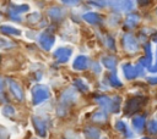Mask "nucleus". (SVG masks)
Returning a JSON list of instances; mask_svg holds the SVG:
<instances>
[{"mask_svg":"<svg viewBox=\"0 0 157 139\" xmlns=\"http://www.w3.org/2000/svg\"><path fill=\"white\" fill-rule=\"evenodd\" d=\"M77 100V94L74 89L69 88L66 90L63 91L61 96H60V100H59V105H58V115L60 116H64L66 115L67 110L70 106H72Z\"/></svg>","mask_w":157,"mask_h":139,"instance_id":"1","label":"nucleus"},{"mask_svg":"<svg viewBox=\"0 0 157 139\" xmlns=\"http://www.w3.org/2000/svg\"><path fill=\"white\" fill-rule=\"evenodd\" d=\"M96 102L105 111V112H112V113H117L120 110V102L121 99L119 96H114V98H109L107 95H99L94 98Z\"/></svg>","mask_w":157,"mask_h":139,"instance_id":"2","label":"nucleus"},{"mask_svg":"<svg viewBox=\"0 0 157 139\" xmlns=\"http://www.w3.org/2000/svg\"><path fill=\"white\" fill-rule=\"evenodd\" d=\"M32 104L39 105L50 98V89L45 84H36L32 88Z\"/></svg>","mask_w":157,"mask_h":139,"instance_id":"3","label":"nucleus"},{"mask_svg":"<svg viewBox=\"0 0 157 139\" xmlns=\"http://www.w3.org/2000/svg\"><path fill=\"white\" fill-rule=\"evenodd\" d=\"M38 44L43 50L49 51L55 44V35L49 30H43L38 35Z\"/></svg>","mask_w":157,"mask_h":139,"instance_id":"4","label":"nucleus"},{"mask_svg":"<svg viewBox=\"0 0 157 139\" xmlns=\"http://www.w3.org/2000/svg\"><path fill=\"white\" fill-rule=\"evenodd\" d=\"M145 102V98L142 96H134V98H130L128 101H126V105H125V113L126 115H132L135 113L136 111H139L142 105Z\"/></svg>","mask_w":157,"mask_h":139,"instance_id":"5","label":"nucleus"},{"mask_svg":"<svg viewBox=\"0 0 157 139\" xmlns=\"http://www.w3.org/2000/svg\"><path fill=\"white\" fill-rule=\"evenodd\" d=\"M71 55H72V49L70 46H60V48L55 49V51L53 54L55 61L59 63H66L70 60Z\"/></svg>","mask_w":157,"mask_h":139,"instance_id":"6","label":"nucleus"},{"mask_svg":"<svg viewBox=\"0 0 157 139\" xmlns=\"http://www.w3.org/2000/svg\"><path fill=\"white\" fill-rule=\"evenodd\" d=\"M142 66L139 63L137 66H132L131 63H124L121 70H123V73L125 76L126 79H134L136 78L137 76H140V73L142 72Z\"/></svg>","mask_w":157,"mask_h":139,"instance_id":"7","label":"nucleus"},{"mask_svg":"<svg viewBox=\"0 0 157 139\" xmlns=\"http://www.w3.org/2000/svg\"><path fill=\"white\" fill-rule=\"evenodd\" d=\"M5 80L7 83V88L11 91V94L13 95V98L16 100H18V101H22L23 100V90L20 87V84L15 79H12V78H6Z\"/></svg>","mask_w":157,"mask_h":139,"instance_id":"8","label":"nucleus"},{"mask_svg":"<svg viewBox=\"0 0 157 139\" xmlns=\"http://www.w3.org/2000/svg\"><path fill=\"white\" fill-rule=\"evenodd\" d=\"M123 45H124V49H125L128 52H136V51L139 50L137 39H136L132 34H129V33H126V34L123 37Z\"/></svg>","mask_w":157,"mask_h":139,"instance_id":"9","label":"nucleus"},{"mask_svg":"<svg viewBox=\"0 0 157 139\" xmlns=\"http://www.w3.org/2000/svg\"><path fill=\"white\" fill-rule=\"evenodd\" d=\"M109 5H113L112 7L118 10V11H123V12H129L131 10H134L135 7V2L134 1H109Z\"/></svg>","mask_w":157,"mask_h":139,"instance_id":"10","label":"nucleus"},{"mask_svg":"<svg viewBox=\"0 0 157 139\" xmlns=\"http://www.w3.org/2000/svg\"><path fill=\"white\" fill-rule=\"evenodd\" d=\"M32 122H33V126L36 128L37 134L39 137H42V138L47 137V124H45V122L38 116H33L32 117Z\"/></svg>","mask_w":157,"mask_h":139,"instance_id":"11","label":"nucleus"},{"mask_svg":"<svg viewBox=\"0 0 157 139\" xmlns=\"http://www.w3.org/2000/svg\"><path fill=\"white\" fill-rule=\"evenodd\" d=\"M29 10V6L27 4H22V5H16V6H10L9 7V16L12 18V20H16V21H21L18 20L16 16L23 13V12H27Z\"/></svg>","mask_w":157,"mask_h":139,"instance_id":"12","label":"nucleus"},{"mask_svg":"<svg viewBox=\"0 0 157 139\" xmlns=\"http://www.w3.org/2000/svg\"><path fill=\"white\" fill-rule=\"evenodd\" d=\"M88 63H90V61H88L87 56L78 55V56L75 57V60L72 62V68L75 71H83V70H86L88 67Z\"/></svg>","mask_w":157,"mask_h":139,"instance_id":"13","label":"nucleus"},{"mask_svg":"<svg viewBox=\"0 0 157 139\" xmlns=\"http://www.w3.org/2000/svg\"><path fill=\"white\" fill-rule=\"evenodd\" d=\"M145 51H146V57H142L139 63H140L142 67H147L148 70H151V67H152L153 65H152V52H151V44H150V43L146 44Z\"/></svg>","mask_w":157,"mask_h":139,"instance_id":"14","label":"nucleus"},{"mask_svg":"<svg viewBox=\"0 0 157 139\" xmlns=\"http://www.w3.org/2000/svg\"><path fill=\"white\" fill-rule=\"evenodd\" d=\"M82 18H83V21H86V22L90 23V24H97V23H99V22L102 21L101 16H99L98 13L93 12V11H90V12L83 13V15H82Z\"/></svg>","mask_w":157,"mask_h":139,"instance_id":"15","label":"nucleus"},{"mask_svg":"<svg viewBox=\"0 0 157 139\" xmlns=\"http://www.w3.org/2000/svg\"><path fill=\"white\" fill-rule=\"evenodd\" d=\"M115 129H117L118 132L123 133L126 138H132V137H134L132 132L129 129L128 124H126L124 121H117V122H115Z\"/></svg>","mask_w":157,"mask_h":139,"instance_id":"16","label":"nucleus"},{"mask_svg":"<svg viewBox=\"0 0 157 139\" xmlns=\"http://www.w3.org/2000/svg\"><path fill=\"white\" fill-rule=\"evenodd\" d=\"M48 15H49V17L52 20L59 21V20H61L64 17V10L61 7H59V6H54V7H50L48 10Z\"/></svg>","mask_w":157,"mask_h":139,"instance_id":"17","label":"nucleus"},{"mask_svg":"<svg viewBox=\"0 0 157 139\" xmlns=\"http://www.w3.org/2000/svg\"><path fill=\"white\" fill-rule=\"evenodd\" d=\"M0 30L2 34H6V35H15V37H18L21 35V30L13 26H9V24H2L0 27Z\"/></svg>","mask_w":157,"mask_h":139,"instance_id":"18","label":"nucleus"},{"mask_svg":"<svg viewBox=\"0 0 157 139\" xmlns=\"http://www.w3.org/2000/svg\"><path fill=\"white\" fill-rule=\"evenodd\" d=\"M145 123H146V121H145L144 116H134L132 119H131V124H132L134 129L137 130V132H141L144 129Z\"/></svg>","mask_w":157,"mask_h":139,"instance_id":"19","label":"nucleus"},{"mask_svg":"<svg viewBox=\"0 0 157 139\" xmlns=\"http://www.w3.org/2000/svg\"><path fill=\"white\" fill-rule=\"evenodd\" d=\"M140 22V16L137 13H130L125 18V27L126 28H134Z\"/></svg>","mask_w":157,"mask_h":139,"instance_id":"20","label":"nucleus"},{"mask_svg":"<svg viewBox=\"0 0 157 139\" xmlns=\"http://www.w3.org/2000/svg\"><path fill=\"white\" fill-rule=\"evenodd\" d=\"M101 62H102V65H103L105 68L112 70V71L117 67V60H115V57H113V56H103L102 60H101Z\"/></svg>","mask_w":157,"mask_h":139,"instance_id":"21","label":"nucleus"},{"mask_svg":"<svg viewBox=\"0 0 157 139\" xmlns=\"http://www.w3.org/2000/svg\"><path fill=\"white\" fill-rule=\"evenodd\" d=\"M85 134L88 137V139H99V130L96 127H86L85 128Z\"/></svg>","mask_w":157,"mask_h":139,"instance_id":"22","label":"nucleus"},{"mask_svg":"<svg viewBox=\"0 0 157 139\" xmlns=\"http://www.w3.org/2000/svg\"><path fill=\"white\" fill-rule=\"evenodd\" d=\"M108 82H109V84H110L112 87H114V88H120V87L123 85V83L120 82V79L118 78V74H117L115 72H112V73L108 76Z\"/></svg>","mask_w":157,"mask_h":139,"instance_id":"23","label":"nucleus"},{"mask_svg":"<svg viewBox=\"0 0 157 139\" xmlns=\"http://www.w3.org/2000/svg\"><path fill=\"white\" fill-rule=\"evenodd\" d=\"M74 85H75L80 91H87V90L90 89L88 84H87L83 79H81V78H76V79L74 80Z\"/></svg>","mask_w":157,"mask_h":139,"instance_id":"24","label":"nucleus"},{"mask_svg":"<svg viewBox=\"0 0 157 139\" xmlns=\"http://www.w3.org/2000/svg\"><path fill=\"white\" fill-rule=\"evenodd\" d=\"M1 112H2L4 116H7V117L15 116V109L11 105H4L2 109H1Z\"/></svg>","mask_w":157,"mask_h":139,"instance_id":"25","label":"nucleus"},{"mask_svg":"<svg viewBox=\"0 0 157 139\" xmlns=\"http://www.w3.org/2000/svg\"><path fill=\"white\" fill-rule=\"evenodd\" d=\"M147 129H148V132H150L151 134H157V119H156V118H153V119H151V121L148 122Z\"/></svg>","mask_w":157,"mask_h":139,"instance_id":"26","label":"nucleus"},{"mask_svg":"<svg viewBox=\"0 0 157 139\" xmlns=\"http://www.w3.org/2000/svg\"><path fill=\"white\" fill-rule=\"evenodd\" d=\"M107 118L105 116V111H99V112H96L93 115V121H98V122H104Z\"/></svg>","mask_w":157,"mask_h":139,"instance_id":"27","label":"nucleus"},{"mask_svg":"<svg viewBox=\"0 0 157 139\" xmlns=\"http://www.w3.org/2000/svg\"><path fill=\"white\" fill-rule=\"evenodd\" d=\"M39 16H40V15H39L38 12H33L31 16H28V21H29V22H36V21L39 20Z\"/></svg>","mask_w":157,"mask_h":139,"instance_id":"28","label":"nucleus"},{"mask_svg":"<svg viewBox=\"0 0 157 139\" xmlns=\"http://www.w3.org/2000/svg\"><path fill=\"white\" fill-rule=\"evenodd\" d=\"M105 44H107V46H109L112 50H114L115 48H114V40L109 37V35H107V41H105Z\"/></svg>","mask_w":157,"mask_h":139,"instance_id":"29","label":"nucleus"},{"mask_svg":"<svg viewBox=\"0 0 157 139\" xmlns=\"http://www.w3.org/2000/svg\"><path fill=\"white\" fill-rule=\"evenodd\" d=\"M90 4L91 5H96L97 7H102L104 5H108L109 2H107V1H90Z\"/></svg>","mask_w":157,"mask_h":139,"instance_id":"30","label":"nucleus"},{"mask_svg":"<svg viewBox=\"0 0 157 139\" xmlns=\"http://www.w3.org/2000/svg\"><path fill=\"white\" fill-rule=\"evenodd\" d=\"M150 71L153 72V73H157V48H156V61H155V63H153V66L151 67Z\"/></svg>","mask_w":157,"mask_h":139,"instance_id":"31","label":"nucleus"},{"mask_svg":"<svg viewBox=\"0 0 157 139\" xmlns=\"http://www.w3.org/2000/svg\"><path fill=\"white\" fill-rule=\"evenodd\" d=\"M63 4H64V5H70V6H71V5H78L80 2H78V1H72V0H64Z\"/></svg>","mask_w":157,"mask_h":139,"instance_id":"32","label":"nucleus"},{"mask_svg":"<svg viewBox=\"0 0 157 139\" xmlns=\"http://www.w3.org/2000/svg\"><path fill=\"white\" fill-rule=\"evenodd\" d=\"M147 80H148L150 84H157V76H155V77H148Z\"/></svg>","mask_w":157,"mask_h":139,"instance_id":"33","label":"nucleus"},{"mask_svg":"<svg viewBox=\"0 0 157 139\" xmlns=\"http://www.w3.org/2000/svg\"><path fill=\"white\" fill-rule=\"evenodd\" d=\"M66 139H81V137L80 135H76V134H72V133H69Z\"/></svg>","mask_w":157,"mask_h":139,"instance_id":"34","label":"nucleus"},{"mask_svg":"<svg viewBox=\"0 0 157 139\" xmlns=\"http://www.w3.org/2000/svg\"><path fill=\"white\" fill-rule=\"evenodd\" d=\"M141 139H151V138H147V137H144V138H141Z\"/></svg>","mask_w":157,"mask_h":139,"instance_id":"35","label":"nucleus"},{"mask_svg":"<svg viewBox=\"0 0 157 139\" xmlns=\"http://www.w3.org/2000/svg\"><path fill=\"white\" fill-rule=\"evenodd\" d=\"M156 13H157V10H156Z\"/></svg>","mask_w":157,"mask_h":139,"instance_id":"36","label":"nucleus"},{"mask_svg":"<svg viewBox=\"0 0 157 139\" xmlns=\"http://www.w3.org/2000/svg\"><path fill=\"white\" fill-rule=\"evenodd\" d=\"M2 139H4V138H2Z\"/></svg>","mask_w":157,"mask_h":139,"instance_id":"37","label":"nucleus"}]
</instances>
